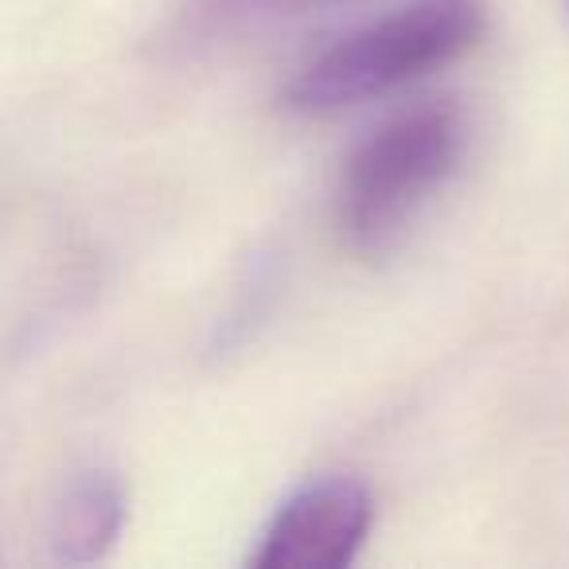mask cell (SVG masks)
Returning a JSON list of instances; mask_svg holds the SVG:
<instances>
[{
  "mask_svg": "<svg viewBox=\"0 0 569 569\" xmlns=\"http://www.w3.org/2000/svg\"><path fill=\"white\" fill-rule=\"evenodd\" d=\"M488 32L483 0H406L351 28L289 79L281 106L305 118L351 110L457 63Z\"/></svg>",
  "mask_w": 569,
  "mask_h": 569,
  "instance_id": "obj_1",
  "label": "cell"
},
{
  "mask_svg": "<svg viewBox=\"0 0 569 569\" xmlns=\"http://www.w3.org/2000/svg\"><path fill=\"white\" fill-rule=\"evenodd\" d=\"M465 157L457 106H413L356 144L336 183L332 222L359 258H382L421 207L452 180Z\"/></svg>",
  "mask_w": 569,
  "mask_h": 569,
  "instance_id": "obj_2",
  "label": "cell"
},
{
  "mask_svg": "<svg viewBox=\"0 0 569 569\" xmlns=\"http://www.w3.org/2000/svg\"><path fill=\"white\" fill-rule=\"evenodd\" d=\"M375 507L363 483L328 476L297 488L277 507L253 550L258 569H343L371 535Z\"/></svg>",
  "mask_w": 569,
  "mask_h": 569,
  "instance_id": "obj_3",
  "label": "cell"
},
{
  "mask_svg": "<svg viewBox=\"0 0 569 569\" xmlns=\"http://www.w3.org/2000/svg\"><path fill=\"white\" fill-rule=\"evenodd\" d=\"M129 496L113 472H82L67 483L48 519V558L59 566L98 561L126 527Z\"/></svg>",
  "mask_w": 569,
  "mask_h": 569,
  "instance_id": "obj_4",
  "label": "cell"
},
{
  "mask_svg": "<svg viewBox=\"0 0 569 569\" xmlns=\"http://www.w3.org/2000/svg\"><path fill=\"white\" fill-rule=\"evenodd\" d=\"M343 4V0H196L191 4V20L203 32H227V28H258L273 24V20L305 17V12H320Z\"/></svg>",
  "mask_w": 569,
  "mask_h": 569,
  "instance_id": "obj_5",
  "label": "cell"
},
{
  "mask_svg": "<svg viewBox=\"0 0 569 569\" xmlns=\"http://www.w3.org/2000/svg\"><path fill=\"white\" fill-rule=\"evenodd\" d=\"M566 12H569V0H566Z\"/></svg>",
  "mask_w": 569,
  "mask_h": 569,
  "instance_id": "obj_6",
  "label": "cell"
}]
</instances>
